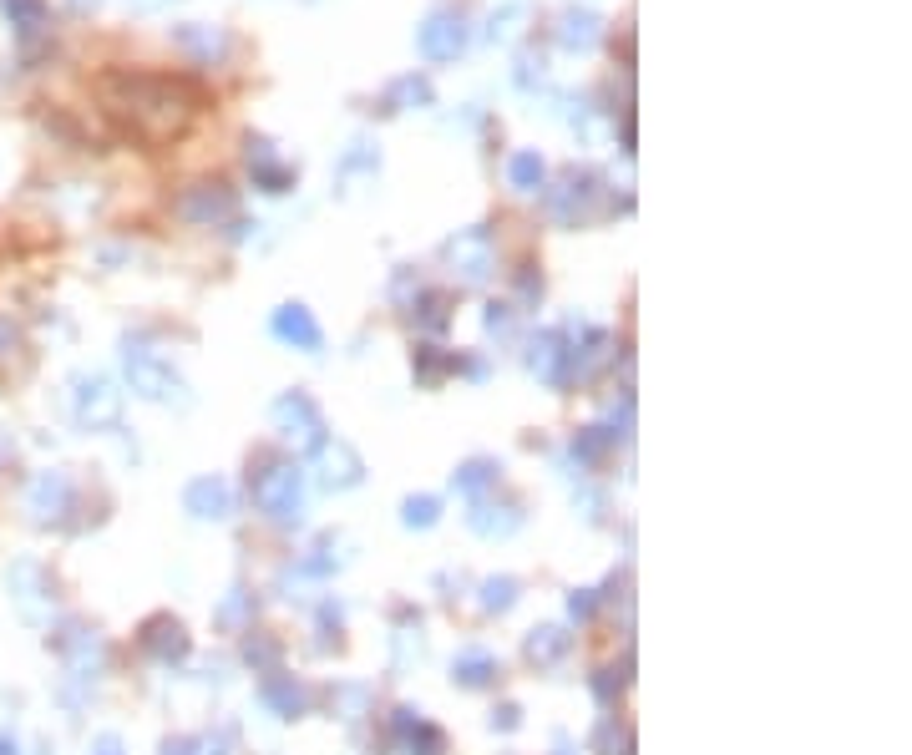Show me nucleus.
Returning <instances> with one entry per match:
<instances>
[{"mask_svg": "<svg viewBox=\"0 0 912 755\" xmlns=\"http://www.w3.org/2000/svg\"><path fill=\"white\" fill-rule=\"evenodd\" d=\"M0 755H16V740H0Z\"/></svg>", "mask_w": 912, "mask_h": 755, "instance_id": "nucleus-4", "label": "nucleus"}, {"mask_svg": "<svg viewBox=\"0 0 912 755\" xmlns=\"http://www.w3.org/2000/svg\"><path fill=\"white\" fill-rule=\"evenodd\" d=\"M259 502H264L274 517H294V507H299V482H294V472L264 477V482H259Z\"/></svg>", "mask_w": 912, "mask_h": 755, "instance_id": "nucleus-1", "label": "nucleus"}, {"mask_svg": "<svg viewBox=\"0 0 912 755\" xmlns=\"http://www.w3.org/2000/svg\"><path fill=\"white\" fill-rule=\"evenodd\" d=\"M188 502H193L203 517H223V512H228V487H223V482H198V487L188 492Z\"/></svg>", "mask_w": 912, "mask_h": 755, "instance_id": "nucleus-2", "label": "nucleus"}, {"mask_svg": "<svg viewBox=\"0 0 912 755\" xmlns=\"http://www.w3.org/2000/svg\"><path fill=\"white\" fill-rule=\"evenodd\" d=\"M431 512H436L431 502H411V522H431Z\"/></svg>", "mask_w": 912, "mask_h": 755, "instance_id": "nucleus-3", "label": "nucleus"}]
</instances>
